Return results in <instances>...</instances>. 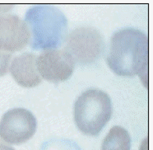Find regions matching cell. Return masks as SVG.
Wrapping results in <instances>:
<instances>
[{
  "instance_id": "6da1fadb",
  "label": "cell",
  "mask_w": 153,
  "mask_h": 150,
  "mask_svg": "<svg viewBox=\"0 0 153 150\" xmlns=\"http://www.w3.org/2000/svg\"><path fill=\"white\" fill-rule=\"evenodd\" d=\"M148 37L141 31L126 28L116 31L110 40L107 63L120 76L148 77Z\"/></svg>"
},
{
  "instance_id": "7a4b0ae2",
  "label": "cell",
  "mask_w": 153,
  "mask_h": 150,
  "mask_svg": "<svg viewBox=\"0 0 153 150\" xmlns=\"http://www.w3.org/2000/svg\"><path fill=\"white\" fill-rule=\"evenodd\" d=\"M25 22L30 31L29 43L33 49H53L65 41L68 21L57 7L45 4L33 6L27 12Z\"/></svg>"
},
{
  "instance_id": "3957f363",
  "label": "cell",
  "mask_w": 153,
  "mask_h": 150,
  "mask_svg": "<svg viewBox=\"0 0 153 150\" xmlns=\"http://www.w3.org/2000/svg\"><path fill=\"white\" fill-rule=\"evenodd\" d=\"M112 116L109 95L99 89L84 92L74 105V120L84 134L98 135Z\"/></svg>"
},
{
  "instance_id": "277c9868",
  "label": "cell",
  "mask_w": 153,
  "mask_h": 150,
  "mask_svg": "<svg viewBox=\"0 0 153 150\" xmlns=\"http://www.w3.org/2000/svg\"><path fill=\"white\" fill-rule=\"evenodd\" d=\"M64 43V50L72 56L75 63L82 65L96 62L105 49L102 35L91 27L76 28L67 36Z\"/></svg>"
},
{
  "instance_id": "5b68a950",
  "label": "cell",
  "mask_w": 153,
  "mask_h": 150,
  "mask_svg": "<svg viewBox=\"0 0 153 150\" xmlns=\"http://www.w3.org/2000/svg\"><path fill=\"white\" fill-rule=\"evenodd\" d=\"M36 130V118L24 108L8 110L0 120V138L11 144L26 143L33 137Z\"/></svg>"
},
{
  "instance_id": "8992f818",
  "label": "cell",
  "mask_w": 153,
  "mask_h": 150,
  "mask_svg": "<svg viewBox=\"0 0 153 150\" xmlns=\"http://www.w3.org/2000/svg\"><path fill=\"white\" fill-rule=\"evenodd\" d=\"M36 68L41 78L53 83L68 79L73 74L75 62L64 50H45L36 57Z\"/></svg>"
},
{
  "instance_id": "52a82bcc",
  "label": "cell",
  "mask_w": 153,
  "mask_h": 150,
  "mask_svg": "<svg viewBox=\"0 0 153 150\" xmlns=\"http://www.w3.org/2000/svg\"><path fill=\"white\" fill-rule=\"evenodd\" d=\"M30 40V31L25 21L15 14L0 13V50L17 52Z\"/></svg>"
},
{
  "instance_id": "ba28073f",
  "label": "cell",
  "mask_w": 153,
  "mask_h": 150,
  "mask_svg": "<svg viewBox=\"0 0 153 150\" xmlns=\"http://www.w3.org/2000/svg\"><path fill=\"white\" fill-rule=\"evenodd\" d=\"M9 70L14 80L22 87H34L42 81L36 68V56L34 54L23 53L15 57Z\"/></svg>"
},
{
  "instance_id": "9c48e42d",
  "label": "cell",
  "mask_w": 153,
  "mask_h": 150,
  "mask_svg": "<svg viewBox=\"0 0 153 150\" xmlns=\"http://www.w3.org/2000/svg\"><path fill=\"white\" fill-rule=\"evenodd\" d=\"M131 138L128 132L121 126L110 129L101 145V150H130Z\"/></svg>"
},
{
  "instance_id": "30bf717a",
  "label": "cell",
  "mask_w": 153,
  "mask_h": 150,
  "mask_svg": "<svg viewBox=\"0 0 153 150\" xmlns=\"http://www.w3.org/2000/svg\"><path fill=\"white\" fill-rule=\"evenodd\" d=\"M12 53L0 50V77L4 76L9 70Z\"/></svg>"
},
{
  "instance_id": "8fae6325",
  "label": "cell",
  "mask_w": 153,
  "mask_h": 150,
  "mask_svg": "<svg viewBox=\"0 0 153 150\" xmlns=\"http://www.w3.org/2000/svg\"><path fill=\"white\" fill-rule=\"evenodd\" d=\"M13 7L12 4H0V13H4Z\"/></svg>"
},
{
  "instance_id": "7c38bea8",
  "label": "cell",
  "mask_w": 153,
  "mask_h": 150,
  "mask_svg": "<svg viewBox=\"0 0 153 150\" xmlns=\"http://www.w3.org/2000/svg\"><path fill=\"white\" fill-rule=\"evenodd\" d=\"M0 150H15L13 147L7 145L6 143H4V142L0 141Z\"/></svg>"
}]
</instances>
